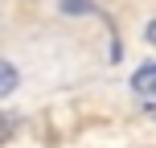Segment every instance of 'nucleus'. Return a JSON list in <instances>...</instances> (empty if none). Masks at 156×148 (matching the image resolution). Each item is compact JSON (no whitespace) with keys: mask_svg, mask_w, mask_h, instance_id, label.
<instances>
[{"mask_svg":"<svg viewBox=\"0 0 156 148\" xmlns=\"http://www.w3.org/2000/svg\"><path fill=\"white\" fill-rule=\"evenodd\" d=\"M16 82H21V74H16V66H12V62H4V58H0V99H4V95H12V91H16Z\"/></svg>","mask_w":156,"mask_h":148,"instance_id":"obj_1","label":"nucleus"},{"mask_svg":"<svg viewBox=\"0 0 156 148\" xmlns=\"http://www.w3.org/2000/svg\"><path fill=\"white\" fill-rule=\"evenodd\" d=\"M132 86H136L140 95H152V91H156V66H144V70H136Z\"/></svg>","mask_w":156,"mask_h":148,"instance_id":"obj_2","label":"nucleus"},{"mask_svg":"<svg viewBox=\"0 0 156 148\" xmlns=\"http://www.w3.org/2000/svg\"><path fill=\"white\" fill-rule=\"evenodd\" d=\"M16 124H21L16 111H0V144H8V140L16 136Z\"/></svg>","mask_w":156,"mask_h":148,"instance_id":"obj_3","label":"nucleus"},{"mask_svg":"<svg viewBox=\"0 0 156 148\" xmlns=\"http://www.w3.org/2000/svg\"><path fill=\"white\" fill-rule=\"evenodd\" d=\"M62 8H66V13H86L90 0H62Z\"/></svg>","mask_w":156,"mask_h":148,"instance_id":"obj_4","label":"nucleus"},{"mask_svg":"<svg viewBox=\"0 0 156 148\" xmlns=\"http://www.w3.org/2000/svg\"><path fill=\"white\" fill-rule=\"evenodd\" d=\"M144 37H148V41H152V45H156V21L148 25V29H144Z\"/></svg>","mask_w":156,"mask_h":148,"instance_id":"obj_5","label":"nucleus"}]
</instances>
